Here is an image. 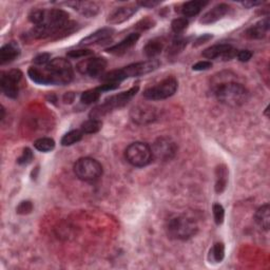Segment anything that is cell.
<instances>
[{"label": "cell", "instance_id": "cell-36", "mask_svg": "<svg viewBox=\"0 0 270 270\" xmlns=\"http://www.w3.org/2000/svg\"><path fill=\"white\" fill-rule=\"evenodd\" d=\"M51 61V55L48 53H42L34 58V64L38 67L45 66Z\"/></svg>", "mask_w": 270, "mask_h": 270}, {"label": "cell", "instance_id": "cell-31", "mask_svg": "<svg viewBox=\"0 0 270 270\" xmlns=\"http://www.w3.org/2000/svg\"><path fill=\"white\" fill-rule=\"evenodd\" d=\"M212 211H213V218L215 221V224L217 225H221L224 222V219H225V210L221 204H214L212 207Z\"/></svg>", "mask_w": 270, "mask_h": 270}, {"label": "cell", "instance_id": "cell-9", "mask_svg": "<svg viewBox=\"0 0 270 270\" xmlns=\"http://www.w3.org/2000/svg\"><path fill=\"white\" fill-rule=\"evenodd\" d=\"M22 78V73L19 70H11L1 74L0 87L3 93L10 98H16L19 92V81Z\"/></svg>", "mask_w": 270, "mask_h": 270}, {"label": "cell", "instance_id": "cell-12", "mask_svg": "<svg viewBox=\"0 0 270 270\" xmlns=\"http://www.w3.org/2000/svg\"><path fill=\"white\" fill-rule=\"evenodd\" d=\"M157 113L155 108L147 105H140L132 108L130 112V117L137 125H147L156 119Z\"/></svg>", "mask_w": 270, "mask_h": 270}, {"label": "cell", "instance_id": "cell-18", "mask_svg": "<svg viewBox=\"0 0 270 270\" xmlns=\"http://www.w3.org/2000/svg\"><path fill=\"white\" fill-rule=\"evenodd\" d=\"M66 4L69 6H72L75 11L79 12L83 16L89 18L94 17L99 12V6L97 5V3L91 1H73L67 2Z\"/></svg>", "mask_w": 270, "mask_h": 270}, {"label": "cell", "instance_id": "cell-23", "mask_svg": "<svg viewBox=\"0 0 270 270\" xmlns=\"http://www.w3.org/2000/svg\"><path fill=\"white\" fill-rule=\"evenodd\" d=\"M206 4L204 1H188L182 6V14L185 17H194Z\"/></svg>", "mask_w": 270, "mask_h": 270}, {"label": "cell", "instance_id": "cell-26", "mask_svg": "<svg viewBox=\"0 0 270 270\" xmlns=\"http://www.w3.org/2000/svg\"><path fill=\"white\" fill-rule=\"evenodd\" d=\"M225 257V246L223 243H215L209 252V260L214 263H221Z\"/></svg>", "mask_w": 270, "mask_h": 270}, {"label": "cell", "instance_id": "cell-32", "mask_svg": "<svg viewBox=\"0 0 270 270\" xmlns=\"http://www.w3.org/2000/svg\"><path fill=\"white\" fill-rule=\"evenodd\" d=\"M187 27H188V20L186 18H176L172 21L171 24L172 31L176 34L184 32V31L187 29Z\"/></svg>", "mask_w": 270, "mask_h": 270}, {"label": "cell", "instance_id": "cell-14", "mask_svg": "<svg viewBox=\"0 0 270 270\" xmlns=\"http://www.w3.org/2000/svg\"><path fill=\"white\" fill-rule=\"evenodd\" d=\"M137 12V7L134 5L119 6L110 13L107 18V22L110 25H119L130 19Z\"/></svg>", "mask_w": 270, "mask_h": 270}, {"label": "cell", "instance_id": "cell-30", "mask_svg": "<svg viewBox=\"0 0 270 270\" xmlns=\"http://www.w3.org/2000/svg\"><path fill=\"white\" fill-rule=\"evenodd\" d=\"M187 45V40L183 39V38H177V39H174L170 45L168 47V50H167V53H168V56H176L177 54H180L185 48H186Z\"/></svg>", "mask_w": 270, "mask_h": 270}, {"label": "cell", "instance_id": "cell-42", "mask_svg": "<svg viewBox=\"0 0 270 270\" xmlns=\"http://www.w3.org/2000/svg\"><path fill=\"white\" fill-rule=\"evenodd\" d=\"M74 97L75 95L72 93V92H70V93H67L65 96H64V100H65V103H72L73 100H74Z\"/></svg>", "mask_w": 270, "mask_h": 270}, {"label": "cell", "instance_id": "cell-13", "mask_svg": "<svg viewBox=\"0 0 270 270\" xmlns=\"http://www.w3.org/2000/svg\"><path fill=\"white\" fill-rule=\"evenodd\" d=\"M236 51L232 48V45L228 43L214 44L212 47L207 48L202 55L207 59H217L222 57L224 60H230L236 55Z\"/></svg>", "mask_w": 270, "mask_h": 270}, {"label": "cell", "instance_id": "cell-10", "mask_svg": "<svg viewBox=\"0 0 270 270\" xmlns=\"http://www.w3.org/2000/svg\"><path fill=\"white\" fill-rule=\"evenodd\" d=\"M151 149L153 157L163 161L172 159L177 151L175 143L169 137H159L153 144V147Z\"/></svg>", "mask_w": 270, "mask_h": 270}, {"label": "cell", "instance_id": "cell-16", "mask_svg": "<svg viewBox=\"0 0 270 270\" xmlns=\"http://www.w3.org/2000/svg\"><path fill=\"white\" fill-rule=\"evenodd\" d=\"M138 38H140V34L131 33L126 38H123V39L117 44H115L113 45V47L107 49V52L113 54V55H122V54L127 53L131 48L133 47V45L137 42Z\"/></svg>", "mask_w": 270, "mask_h": 270}, {"label": "cell", "instance_id": "cell-3", "mask_svg": "<svg viewBox=\"0 0 270 270\" xmlns=\"http://www.w3.org/2000/svg\"><path fill=\"white\" fill-rule=\"evenodd\" d=\"M214 95L220 103L229 107H240L248 99L249 93L243 84L235 81L218 83L214 88Z\"/></svg>", "mask_w": 270, "mask_h": 270}, {"label": "cell", "instance_id": "cell-17", "mask_svg": "<svg viewBox=\"0 0 270 270\" xmlns=\"http://www.w3.org/2000/svg\"><path fill=\"white\" fill-rule=\"evenodd\" d=\"M113 33H114V30L111 28L100 29L96 31V32L92 33L91 35L84 38V39H82L80 44L90 45V44H95V43H105L106 41L111 39Z\"/></svg>", "mask_w": 270, "mask_h": 270}, {"label": "cell", "instance_id": "cell-28", "mask_svg": "<svg viewBox=\"0 0 270 270\" xmlns=\"http://www.w3.org/2000/svg\"><path fill=\"white\" fill-rule=\"evenodd\" d=\"M83 136V133L81 132V130H73L65 134L61 138V145L63 146H72L76 143H78Z\"/></svg>", "mask_w": 270, "mask_h": 270}, {"label": "cell", "instance_id": "cell-4", "mask_svg": "<svg viewBox=\"0 0 270 270\" xmlns=\"http://www.w3.org/2000/svg\"><path fill=\"white\" fill-rule=\"evenodd\" d=\"M166 230L169 237L174 238V240L186 241L197 233L198 226L192 218H189L187 215H177L168 221Z\"/></svg>", "mask_w": 270, "mask_h": 270}, {"label": "cell", "instance_id": "cell-15", "mask_svg": "<svg viewBox=\"0 0 270 270\" xmlns=\"http://www.w3.org/2000/svg\"><path fill=\"white\" fill-rule=\"evenodd\" d=\"M229 11V5L226 3H220L217 4L215 6H213L211 10H209L208 12H206L203 17L200 18L199 22L203 25H210V24H214V22H217L218 20L222 19L225 15L228 13Z\"/></svg>", "mask_w": 270, "mask_h": 270}, {"label": "cell", "instance_id": "cell-34", "mask_svg": "<svg viewBox=\"0 0 270 270\" xmlns=\"http://www.w3.org/2000/svg\"><path fill=\"white\" fill-rule=\"evenodd\" d=\"M17 213L18 214H29L32 212L33 210V204L30 202V200H24V202H21L18 207H17Z\"/></svg>", "mask_w": 270, "mask_h": 270}, {"label": "cell", "instance_id": "cell-1", "mask_svg": "<svg viewBox=\"0 0 270 270\" xmlns=\"http://www.w3.org/2000/svg\"><path fill=\"white\" fill-rule=\"evenodd\" d=\"M28 74L34 82L44 86H65L72 81L74 76L72 65L65 58H54L45 66L31 67Z\"/></svg>", "mask_w": 270, "mask_h": 270}, {"label": "cell", "instance_id": "cell-5", "mask_svg": "<svg viewBox=\"0 0 270 270\" xmlns=\"http://www.w3.org/2000/svg\"><path fill=\"white\" fill-rule=\"evenodd\" d=\"M138 86H135L133 88L129 89L128 91L121 92V93L117 94V95H113L111 97H108L104 104H102L100 106L96 107L95 109L92 110L90 116L91 118H100L102 116H104L105 114L109 113L111 111H113L114 109H117V108H121L123 106H126L130 99H132V97L138 92Z\"/></svg>", "mask_w": 270, "mask_h": 270}, {"label": "cell", "instance_id": "cell-8", "mask_svg": "<svg viewBox=\"0 0 270 270\" xmlns=\"http://www.w3.org/2000/svg\"><path fill=\"white\" fill-rule=\"evenodd\" d=\"M179 83L174 77H167L155 86L145 90L144 96L149 100H163L171 97L177 90Z\"/></svg>", "mask_w": 270, "mask_h": 270}, {"label": "cell", "instance_id": "cell-37", "mask_svg": "<svg viewBox=\"0 0 270 270\" xmlns=\"http://www.w3.org/2000/svg\"><path fill=\"white\" fill-rule=\"evenodd\" d=\"M212 67V64L210 61H198L197 64H195L192 69H193L194 71H205V70H209V69Z\"/></svg>", "mask_w": 270, "mask_h": 270}, {"label": "cell", "instance_id": "cell-21", "mask_svg": "<svg viewBox=\"0 0 270 270\" xmlns=\"http://www.w3.org/2000/svg\"><path fill=\"white\" fill-rule=\"evenodd\" d=\"M254 220L258 225L264 230H268L270 227V207L268 204H265L260 207L254 215Z\"/></svg>", "mask_w": 270, "mask_h": 270}, {"label": "cell", "instance_id": "cell-35", "mask_svg": "<svg viewBox=\"0 0 270 270\" xmlns=\"http://www.w3.org/2000/svg\"><path fill=\"white\" fill-rule=\"evenodd\" d=\"M93 54V52L90 50H86V49H81V50H73L68 53V56L71 58H82V57H87L90 56Z\"/></svg>", "mask_w": 270, "mask_h": 270}, {"label": "cell", "instance_id": "cell-2", "mask_svg": "<svg viewBox=\"0 0 270 270\" xmlns=\"http://www.w3.org/2000/svg\"><path fill=\"white\" fill-rule=\"evenodd\" d=\"M160 63L157 59H148L146 61H141V63H136L129 65L125 68L119 69V70H113L109 73H107L102 77V80L105 82H115L120 83L122 80H125L130 77H138L146 74H149L153 71H155L159 67Z\"/></svg>", "mask_w": 270, "mask_h": 270}, {"label": "cell", "instance_id": "cell-20", "mask_svg": "<svg viewBox=\"0 0 270 270\" xmlns=\"http://www.w3.org/2000/svg\"><path fill=\"white\" fill-rule=\"evenodd\" d=\"M269 30V19L265 18L257 22L246 31V36L250 39H262L264 38Z\"/></svg>", "mask_w": 270, "mask_h": 270}, {"label": "cell", "instance_id": "cell-27", "mask_svg": "<svg viewBox=\"0 0 270 270\" xmlns=\"http://www.w3.org/2000/svg\"><path fill=\"white\" fill-rule=\"evenodd\" d=\"M100 94H102V91H100L98 88L87 90L81 94L80 102L84 105H91L97 102L100 97Z\"/></svg>", "mask_w": 270, "mask_h": 270}, {"label": "cell", "instance_id": "cell-39", "mask_svg": "<svg viewBox=\"0 0 270 270\" xmlns=\"http://www.w3.org/2000/svg\"><path fill=\"white\" fill-rule=\"evenodd\" d=\"M211 38H212V35H209V34H204L203 36H200V37H198V38H197V40L195 41V42H196V43H195V45L203 44V43H205L206 41L210 40Z\"/></svg>", "mask_w": 270, "mask_h": 270}, {"label": "cell", "instance_id": "cell-7", "mask_svg": "<svg viewBox=\"0 0 270 270\" xmlns=\"http://www.w3.org/2000/svg\"><path fill=\"white\" fill-rule=\"evenodd\" d=\"M125 156L129 164L138 168L149 165L153 159L152 149L150 146L141 142L129 145L126 149Z\"/></svg>", "mask_w": 270, "mask_h": 270}, {"label": "cell", "instance_id": "cell-29", "mask_svg": "<svg viewBox=\"0 0 270 270\" xmlns=\"http://www.w3.org/2000/svg\"><path fill=\"white\" fill-rule=\"evenodd\" d=\"M34 147L36 150L40 152H50L55 148V142L50 137H42L35 141Z\"/></svg>", "mask_w": 270, "mask_h": 270}, {"label": "cell", "instance_id": "cell-38", "mask_svg": "<svg viewBox=\"0 0 270 270\" xmlns=\"http://www.w3.org/2000/svg\"><path fill=\"white\" fill-rule=\"evenodd\" d=\"M237 59L242 61V63H245V61H248L252 57V53L249 50H242L240 52L236 53Z\"/></svg>", "mask_w": 270, "mask_h": 270}, {"label": "cell", "instance_id": "cell-33", "mask_svg": "<svg viewBox=\"0 0 270 270\" xmlns=\"http://www.w3.org/2000/svg\"><path fill=\"white\" fill-rule=\"evenodd\" d=\"M33 152L31 149L29 148H26L24 149V151H22V154L20 155V157L17 159V163L19 165H29L31 161L33 160Z\"/></svg>", "mask_w": 270, "mask_h": 270}, {"label": "cell", "instance_id": "cell-25", "mask_svg": "<svg viewBox=\"0 0 270 270\" xmlns=\"http://www.w3.org/2000/svg\"><path fill=\"white\" fill-rule=\"evenodd\" d=\"M103 122L96 118H91L87 121H84L81 125V132L83 134H94L97 133L98 131L102 129Z\"/></svg>", "mask_w": 270, "mask_h": 270}, {"label": "cell", "instance_id": "cell-22", "mask_svg": "<svg viewBox=\"0 0 270 270\" xmlns=\"http://www.w3.org/2000/svg\"><path fill=\"white\" fill-rule=\"evenodd\" d=\"M217 183H215V191L217 193L221 194L226 189L228 182V170L227 167L221 165L217 168Z\"/></svg>", "mask_w": 270, "mask_h": 270}, {"label": "cell", "instance_id": "cell-41", "mask_svg": "<svg viewBox=\"0 0 270 270\" xmlns=\"http://www.w3.org/2000/svg\"><path fill=\"white\" fill-rule=\"evenodd\" d=\"M242 4L246 7H248V9H250V7L262 4V1H244V2H242Z\"/></svg>", "mask_w": 270, "mask_h": 270}, {"label": "cell", "instance_id": "cell-6", "mask_svg": "<svg viewBox=\"0 0 270 270\" xmlns=\"http://www.w3.org/2000/svg\"><path fill=\"white\" fill-rule=\"evenodd\" d=\"M74 173L83 182H95L103 175V166L91 157H81L74 165Z\"/></svg>", "mask_w": 270, "mask_h": 270}, {"label": "cell", "instance_id": "cell-11", "mask_svg": "<svg viewBox=\"0 0 270 270\" xmlns=\"http://www.w3.org/2000/svg\"><path fill=\"white\" fill-rule=\"evenodd\" d=\"M107 60L104 57H93L84 59L77 65V70L83 75H89L90 77L96 78L102 76L107 68Z\"/></svg>", "mask_w": 270, "mask_h": 270}, {"label": "cell", "instance_id": "cell-19", "mask_svg": "<svg viewBox=\"0 0 270 270\" xmlns=\"http://www.w3.org/2000/svg\"><path fill=\"white\" fill-rule=\"evenodd\" d=\"M20 54V48L16 42H9L0 49V64L5 65L14 61Z\"/></svg>", "mask_w": 270, "mask_h": 270}, {"label": "cell", "instance_id": "cell-40", "mask_svg": "<svg viewBox=\"0 0 270 270\" xmlns=\"http://www.w3.org/2000/svg\"><path fill=\"white\" fill-rule=\"evenodd\" d=\"M159 3H160L159 1H152V0H150V1H141V2H138V4L142 5V6H145V7H153V6L158 5Z\"/></svg>", "mask_w": 270, "mask_h": 270}, {"label": "cell", "instance_id": "cell-24", "mask_svg": "<svg viewBox=\"0 0 270 270\" xmlns=\"http://www.w3.org/2000/svg\"><path fill=\"white\" fill-rule=\"evenodd\" d=\"M164 49V42L160 39H152L147 42L144 48L145 55L149 58H154L157 56Z\"/></svg>", "mask_w": 270, "mask_h": 270}]
</instances>
